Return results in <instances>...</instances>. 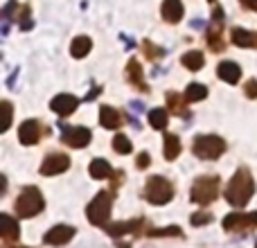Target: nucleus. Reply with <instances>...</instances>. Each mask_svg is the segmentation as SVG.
Returning <instances> with one entry per match:
<instances>
[{
  "instance_id": "obj_26",
  "label": "nucleus",
  "mask_w": 257,
  "mask_h": 248,
  "mask_svg": "<svg viewBox=\"0 0 257 248\" xmlns=\"http://www.w3.org/2000/svg\"><path fill=\"white\" fill-rule=\"evenodd\" d=\"M167 113H169L167 108H151L149 111V124L156 131H165V129H167V122H169Z\"/></svg>"
},
{
  "instance_id": "obj_18",
  "label": "nucleus",
  "mask_w": 257,
  "mask_h": 248,
  "mask_svg": "<svg viewBox=\"0 0 257 248\" xmlns=\"http://www.w3.org/2000/svg\"><path fill=\"white\" fill-rule=\"evenodd\" d=\"M230 39L237 48H246V50H257V34L250 30H244V27H232Z\"/></svg>"
},
{
  "instance_id": "obj_37",
  "label": "nucleus",
  "mask_w": 257,
  "mask_h": 248,
  "mask_svg": "<svg viewBox=\"0 0 257 248\" xmlns=\"http://www.w3.org/2000/svg\"><path fill=\"white\" fill-rule=\"evenodd\" d=\"M99 93H102V88H99V86H97V88H93V90H90L88 95H86V99H88V102H90V99H95V97H97Z\"/></svg>"
},
{
  "instance_id": "obj_2",
  "label": "nucleus",
  "mask_w": 257,
  "mask_h": 248,
  "mask_svg": "<svg viewBox=\"0 0 257 248\" xmlns=\"http://www.w3.org/2000/svg\"><path fill=\"white\" fill-rule=\"evenodd\" d=\"M113 199H115V190H102L86 205V217H88V221L93 223V226H97V228L108 226L111 210H113Z\"/></svg>"
},
{
  "instance_id": "obj_29",
  "label": "nucleus",
  "mask_w": 257,
  "mask_h": 248,
  "mask_svg": "<svg viewBox=\"0 0 257 248\" xmlns=\"http://www.w3.org/2000/svg\"><path fill=\"white\" fill-rule=\"evenodd\" d=\"M113 149H115V154L126 156V154H131L133 151V145H131V140H128L124 133H117V136L113 138Z\"/></svg>"
},
{
  "instance_id": "obj_20",
  "label": "nucleus",
  "mask_w": 257,
  "mask_h": 248,
  "mask_svg": "<svg viewBox=\"0 0 257 248\" xmlns=\"http://www.w3.org/2000/svg\"><path fill=\"white\" fill-rule=\"evenodd\" d=\"M167 111L169 113H174V115H178V117H190V111H187V99H185V95H178V93H174V90H169L167 93Z\"/></svg>"
},
{
  "instance_id": "obj_6",
  "label": "nucleus",
  "mask_w": 257,
  "mask_h": 248,
  "mask_svg": "<svg viewBox=\"0 0 257 248\" xmlns=\"http://www.w3.org/2000/svg\"><path fill=\"white\" fill-rule=\"evenodd\" d=\"M145 199L151 205H165L174 199V185L165 176H151L145 185Z\"/></svg>"
},
{
  "instance_id": "obj_8",
  "label": "nucleus",
  "mask_w": 257,
  "mask_h": 248,
  "mask_svg": "<svg viewBox=\"0 0 257 248\" xmlns=\"http://www.w3.org/2000/svg\"><path fill=\"white\" fill-rule=\"evenodd\" d=\"M149 221L142 217H136L131 219V221H120V223H108L106 226V232L113 237V239H117V237L122 235H133V237H145L147 232H149Z\"/></svg>"
},
{
  "instance_id": "obj_33",
  "label": "nucleus",
  "mask_w": 257,
  "mask_h": 248,
  "mask_svg": "<svg viewBox=\"0 0 257 248\" xmlns=\"http://www.w3.org/2000/svg\"><path fill=\"white\" fill-rule=\"evenodd\" d=\"M210 221H212V214H210V212H194V214L190 217V223H192L194 228L205 226V223H210Z\"/></svg>"
},
{
  "instance_id": "obj_32",
  "label": "nucleus",
  "mask_w": 257,
  "mask_h": 248,
  "mask_svg": "<svg viewBox=\"0 0 257 248\" xmlns=\"http://www.w3.org/2000/svg\"><path fill=\"white\" fill-rule=\"evenodd\" d=\"M0 106H3V113H5V122H3V129H0V131H7V129L12 127V115H14V106H12V102H9V99H5V102L0 104Z\"/></svg>"
},
{
  "instance_id": "obj_5",
  "label": "nucleus",
  "mask_w": 257,
  "mask_h": 248,
  "mask_svg": "<svg viewBox=\"0 0 257 248\" xmlns=\"http://www.w3.org/2000/svg\"><path fill=\"white\" fill-rule=\"evenodd\" d=\"M226 140L219 136H196L192 142V151L201 160H217L226 154Z\"/></svg>"
},
{
  "instance_id": "obj_7",
  "label": "nucleus",
  "mask_w": 257,
  "mask_h": 248,
  "mask_svg": "<svg viewBox=\"0 0 257 248\" xmlns=\"http://www.w3.org/2000/svg\"><path fill=\"white\" fill-rule=\"evenodd\" d=\"M212 3V21H210V30L205 34L210 52H223L226 43H223V9L217 0H210Z\"/></svg>"
},
{
  "instance_id": "obj_24",
  "label": "nucleus",
  "mask_w": 257,
  "mask_h": 248,
  "mask_svg": "<svg viewBox=\"0 0 257 248\" xmlns=\"http://www.w3.org/2000/svg\"><path fill=\"white\" fill-rule=\"evenodd\" d=\"M181 63L187 68V70L196 72L205 66V57H203V52H199V50H190V52H185L181 57Z\"/></svg>"
},
{
  "instance_id": "obj_35",
  "label": "nucleus",
  "mask_w": 257,
  "mask_h": 248,
  "mask_svg": "<svg viewBox=\"0 0 257 248\" xmlns=\"http://www.w3.org/2000/svg\"><path fill=\"white\" fill-rule=\"evenodd\" d=\"M151 165V156L147 154V151H142L140 156H138V160H136V167L138 169H147Z\"/></svg>"
},
{
  "instance_id": "obj_17",
  "label": "nucleus",
  "mask_w": 257,
  "mask_h": 248,
  "mask_svg": "<svg viewBox=\"0 0 257 248\" xmlns=\"http://www.w3.org/2000/svg\"><path fill=\"white\" fill-rule=\"evenodd\" d=\"M0 237H3L5 244H12L21 237V226L9 214H0Z\"/></svg>"
},
{
  "instance_id": "obj_13",
  "label": "nucleus",
  "mask_w": 257,
  "mask_h": 248,
  "mask_svg": "<svg viewBox=\"0 0 257 248\" xmlns=\"http://www.w3.org/2000/svg\"><path fill=\"white\" fill-rule=\"evenodd\" d=\"M77 235V228L75 226H66V223H59V226L50 228L43 237V244L45 246H66L72 237Z\"/></svg>"
},
{
  "instance_id": "obj_39",
  "label": "nucleus",
  "mask_w": 257,
  "mask_h": 248,
  "mask_svg": "<svg viewBox=\"0 0 257 248\" xmlns=\"http://www.w3.org/2000/svg\"><path fill=\"white\" fill-rule=\"evenodd\" d=\"M255 248H257V244H255Z\"/></svg>"
},
{
  "instance_id": "obj_30",
  "label": "nucleus",
  "mask_w": 257,
  "mask_h": 248,
  "mask_svg": "<svg viewBox=\"0 0 257 248\" xmlns=\"http://www.w3.org/2000/svg\"><path fill=\"white\" fill-rule=\"evenodd\" d=\"M147 237H183V230L178 226H167V228H149Z\"/></svg>"
},
{
  "instance_id": "obj_14",
  "label": "nucleus",
  "mask_w": 257,
  "mask_h": 248,
  "mask_svg": "<svg viewBox=\"0 0 257 248\" xmlns=\"http://www.w3.org/2000/svg\"><path fill=\"white\" fill-rule=\"evenodd\" d=\"M77 106H79V99L75 97V95H68V93H61L57 95V97L50 102V108H52L54 113H57L59 117H68L72 115V113L77 111Z\"/></svg>"
},
{
  "instance_id": "obj_36",
  "label": "nucleus",
  "mask_w": 257,
  "mask_h": 248,
  "mask_svg": "<svg viewBox=\"0 0 257 248\" xmlns=\"http://www.w3.org/2000/svg\"><path fill=\"white\" fill-rule=\"evenodd\" d=\"M241 7L244 9H250V12H257V0H239Z\"/></svg>"
},
{
  "instance_id": "obj_12",
  "label": "nucleus",
  "mask_w": 257,
  "mask_h": 248,
  "mask_svg": "<svg viewBox=\"0 0 257 248\" xmlns=\"http://www.w3.org/2000/svg\"><path fill=\"white\" fill-rule=\"evenodd\" d=\"M45 133L48 131H45L43 124H41L39 120H25L21 127H18V140H21V145L30 147V145H36Z\"/></svg>"
},
{
  "instance_id": "obj_15",
  "label": "nucleus",
  "mask_w": 257,
  "mask_h": 248,
  "mask_svg": "<svg viewBox=\"0 0 257 248\" xmlns=\"http://www.w3.org/2000/svg\"><path fill=\"white\" fill-rule=\"evenodd\" d=\"M183 14H185V7H183V0H163L160 5V16L167 23H181Z\"/></svg>"
},
{
  "instance_id": "obj_3",
  "label": "nucleus",
  "mask_w": 257,
  "mask_h": 248,
  "mask_svg": "<svg viewBox=\"0 0 257 248\" xmlns=\"http://www.w3.org/2000/svg\"><path fill=\"white\" fill-rule=\"evenodd\" d=\"M43 208H45L43 194H41V190L34 185L23 187V192L16 196V203H14V210H16L18 219L36 217L39 212H43Z\"/></svg>"
},
{
  "instance_id": "obj_10",
  "label": "nucleus",
  "mask_w": 257,
  "mask_h": 248,
  "mask_svg": "<svg viewBox=\"0 0 257 248\" xmlns=\"http://www.w3.org/2000/svg\"><path fill=\"white\" fill-rule=\"evenodd\" d=\"M90 138H93L90 129H86V127H66V124H61V142L68 145V147H72V149H84V147L90 142Z\"/></svg>"
},
{
  "instance_id": "obj_1",
  "label": "nucleus",
  "mask_w": 257,
  "mask_h": 248,
  "mask_svg": "<svg viewBox=\"0 0 257 248\" xmlns=\"http://www.w3.org/2000/svg\"><path fill=\"white\" fill-rule=\"evenodd\" d=\"M253 194H255L253 174H250L248 167H239L235 174H232V178H230V183H228L223 196H226V201L232 205V208H244Z\"/></svg>"
},
{
  "instance_id": "obj_27",
  "label": "nucleus",
  "mask_w": 257,
  "mask_h": 248,
  "mask_svg": "<svg viewBox=\"0 0 257 248\" xmlns=\"http://www.w3.org/2000/svg\"><path fill=\"white\" fill-rule=\"evenodd\" d=\"M183 95H185V99L190 104L192 102H201V99L208 97V86H203V84H190Z\"/></svg>"
},
{
  "instance_id": "obj_34",
  "label": "nucleus",
  "mask_w": 257,
  "mask_h": 248,
  "mask_svg": "<svg viewBox=\"0 0 257 248\" xmlns=\"http://www.w3.org/2000/svg\"><path fill=\"white\" fill-rule=\"evenodd\" d=\"M244 93H246V97L257 99V79H248V81H246Z\"/></svg>"
},
{
  "instance_id": "obj_4",
  "label": "nucleus",
  "mask_w": 257,
  "mask_h": 248,
  "mask_svg": "<svg viewBox=\"0 0 257 248\" xmlns=\"http://www.w3.org/2000/svg\"><path fill=\"white\" fill-rule=\"evenodd\" d=\"M219 183H221V178L214 176V174L199 176L194 181V185H192V192H190L192 203H196V205H210L212 201H217V196H219Z\"/></svg>"
},
{
  "instance_id": "obj_19",
  "label": "nucleus",
  "mask_w": 257,
  "mask_h": 248,
  "mask_svg": "<svg viewBox=\"0 0 257 248\" xmlns=\"http://www.w3.org/2000/svg\"><path fill=\"white\" fill-rule=\"evenodd\" d=\"M217 75L221 81H226V84H237V81L241 79V68L237 66L235 61H221L217 66Z\"/></svg>"
},
{
  "instance_id": "obj_23",
  "label": "nucleus",
  "mask_w": 257,
  "mask_h": 248,
  "mask_svg": "<svg viewBox=\"0 0 257 248\" xmlns=\"http://www.w3.org/2000/svg\"><path fill=\"white\" fill-rule=\"evenodd\" d=\"M163 154L167 160H176L181 156V138L174 133H165V145H163Z\"/></svg>"
},
{
  "instance_id": "obj_11",
  "label": "nucleus",
  "mask_w": 257,
  "mask_h": 248,
  "mask_svg": "<svg viewBox=\"0 0 257 248\" xmlns=\"http://www.w3.org/2000/svg\"><path fill=\"white\" fill-rule=\"evenodd\" d=\"M68 167H70V158H68L66 154H59V151H54V154H48L43 158L39 172L43 174V176H59V174L68 172Z\"/></svg>"
},
{
  "instance_id": "obj_31",
  "label": "nucleus",
  "mask_w": 257,
  "mask_h": 248,
  "mask_svg": "<svg viewBox=\"0 0 257 248\" xmlns=\"http://www.w3.org/2000/svg\"><path fill=\"white\" fill-rule=\"evenodd\" d=\"M16 23L21 25V30H32V16H30V5H23V9H21V14H18V18H16Z\"/></svg>"
},
{
  "instance_id": "obj_21",
  "label": "nucleus",
  "mask_w": 257,
  "mask_h": 248,
  "mask_svg": "<svg viewBox=\"0 0 257 248\" xmlns=\"http://www.w3.org/2000/svg\"><path fill=\"white\" fill-rule=\"evenodd\" d=\"M122 115L117 108L113 106H102L99 108V124H102L104 129H120L122 127Z\"/></svg>"
},
{
  "instance_id": "obj_28",
  "label": "nucleus",
  "mask_w": 257,
  "mask_h": 248,
  "mask_svg": "<svg viewBox=\"0 0 257 248\" xmlns=\"http://www.w3.org/2000/svg\"><path fill=\"white\" fill-rule=\"evenodd\" d=\"M142 52H145V57L149 59V61H158V59L165 57V48L156 45L154 41H149V39L142 41Z\"/></svg>"
},
{
  "instance_id": "obj_38",
  "label": "nucleus",
  "mask_w": 257,
  "mask_h": 248,
  "mask_svg": "<svg viewBox=\"0 0 257 248\" xmlns=\"http://www.w3.org/2000/svg\"><path fill=\"white\" fill-rule=\"evenodd\" d=\"M18 248H27V246H18Z\"/></svg>"
},
{
  "instance_id": "obj_16",
  "label": "nucleus",
  "mask_w": 257,
  "mask_h": 248,
  "mask_svg": "<svg viewBox=\"0 0 257 248\" xmlns=\"http://www.w3.org/2000/svg\"><path fill=\"white\" fill-rule=\"evenodd\" d=\"M126 81L131 86H136L138 90H142V93H149V86H147L145 81V75H142V66L138 59H131V61L126 63Z\"/></svg>"
},
{
  "instance_id": "obj_9",
  "label": "nucleus",
  "mask_w": 257,
  "mask_h": 248,
  "mask_svg": "<svg viewBox=\"0 0 257 248\" xmlns=\"http://www.w3.org/2000/svg\"><path fill=\"white\" fill-rule=\"evenodd\" d=\"M257 228V210L255 212H230L223 217L226 232H250Z\"/></svg>"
},
{
  "instance_id": "obj_22",
  "label": "nucleus",
  "mask_w": 257,
  "mask_h": 248,
  "mask_svg": "<svg viewBox=\"0 0 257 248\" xmlns=\"http://www.w3.org/2000/svg\"><path fill=\"white\" fill-rule=\"evenodd\" d=\"M88 174L93 178H97V181H102V178H108V176H113V167L108 165V160H104V158H95L93 163L88 165Z\"/></svg>"
},
{
  "instance_id": "obj_25",
  "label": "nucleus",
  "mask_w": 257,
  "mask_h": 248,
  "mask_svg": "<svg viewBox=\"0 0 257 248\" xmlns=\"http://www.w3.org/2000/svg\"><path fill=\"white\" fill-rule=\"evenodd\" d=\"M90 48H93V41H90V36H77V39H72V45H70V54L75 59H84L86 54L90 52Z\"/></svg>"
}]
</instances>
